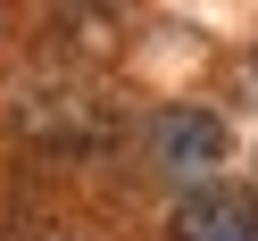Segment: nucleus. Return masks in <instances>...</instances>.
<instances>
[{
	"instance_id": "nucleus-2",
	"label": "nucleus",
	"mask_w": 258,
	"mask_h": 241,
	"mask_svg": "<svg viewBox=\"0 0 258 241\" xmlns=\"http://www.w3.org/2000/svg\"><path fill=\"white\" fill-rule=\"evenodd\" d=\"M175 241H258V191L200 183L175 200Z\"/></svg>"
},
{
	"instance_id": "nucleus-3",
	"label": "nucleus",
	"mask_w": 258,
	"mask_h": 241,
	"mask_svg": "<svg viewBox=\"0 0 258 241\" xmlns=\"http://www.w3.org/2000/svg\"><path fill=\"white\" fill-rule=\"evenodd\" d=\"M250 75H258V67H250Z\"/></svg>"
},
{
	"instance_id": "nucleus-1",
	"label": "nucleus",
	"mask_w": 258,
	"mask_h": 241,
	"mask_svg": "<svg viewBox=\"0 0 258 241\" xmlns=\"http://www.w3.org/2000/svg\"><path fill=\"white\" fill-rule=\"evenodd\" d=\"M217 158H225V125L208 108H158L150 117V167L175 175L183 191L217 183Z\"/></svg>"
}]
</instances>
